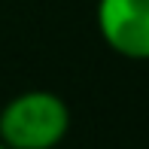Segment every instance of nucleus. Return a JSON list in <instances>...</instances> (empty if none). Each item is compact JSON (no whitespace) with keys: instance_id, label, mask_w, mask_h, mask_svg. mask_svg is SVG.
I'll return each instance as SVG.
<instances>
[{"instance_id":"nucleus-2","label":"nucleus","mask_w":149,"mask_h":149,"mask_svg":"<svg viewBox=\"0 0 149 149\" xmlns=\"http://www.w3.org/2000/svg\"><path fill=\"white\" fill-rule=\"evenodd\" d=\"M94 22L116 55L149 61V0H97Z\"/></svg>"},{"instance_id":"nucleus-1","label":"nucleus","mask_w":149,"mask_h":149,"mask_svg":"<svg viewBox=\"0 0 149 149\" xmlns=\"http://www.w3.org/2000/svg\"><path fill=\"white\" fill-rule=\"evenodd\" d=\"M70 131V110L55 91H22L0 110V143L9 149H55Z\"/></svg>"},{"instance_id":"nucleus-3","label":"nucleus","mask_w":149,"mask_h":149,"mask_svg":"<svg viewBox=\"0 0 149 149\" xmlns=\"http://www.w3.org/2000/svg\"><path fill=\"white\" fill-rule=\"evenodd\" d=\"M0 149H9V146H6V143H0Z\"/></svg>"}]
</instances>
